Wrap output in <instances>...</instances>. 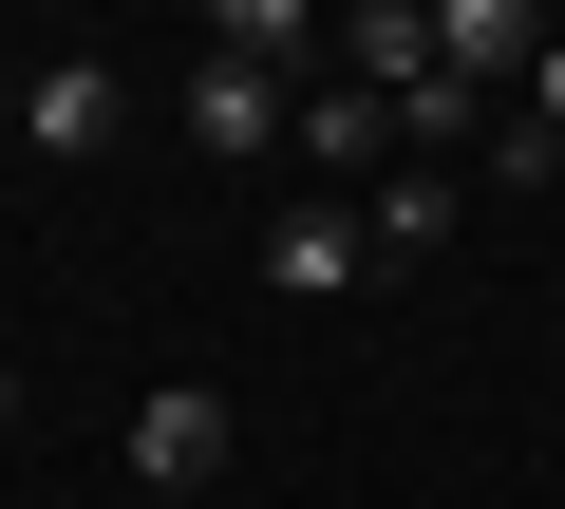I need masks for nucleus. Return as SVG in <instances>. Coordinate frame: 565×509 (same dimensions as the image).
Masks as SVG:
<instances>
[{
  "mask_svg": "<svg viewBox=\"0 0 565 509\" xmlns=\"http://www.w3.org/2000/svg\"><path fill=\"white\" fill-rule=\"evenodd\" d=\"M207 39H226V57H245V76H264V57H302V39H321V20H302V0H226V20H207Z\"/></svg>",
  "mask_w": 565,
  "mask_h": 509,
  "instance_id": "1a4fd4ad",
  "label": "nucleus"
},
{
  "mask_svg": "<svg viewBox=\"0 0 565 509\" xmlns=\"http://www.w3.org/2000/svg\"><path fill=\"white\" fill-rule=\"evenodd\" d=\"M20 132L39 151H114V57H39L20 76Z\"/></svg>",
  "mask_w": 565,
  "mask_h": 509,
  "instance_id": "39448f33",
  "label": "nucleus"
},
{
  "mask_svg": "<svg viewBox=\"0 0 565 509\" xmlns=\"http://www.w3.org/2000/svg\"><path fill=\"white\" fill-rule=\"evenodd\" d=\"M226 453H245V415H226L207 378H170V396H132V471H151V490H207Z\"/></svg>",
  "mask_w": 565,
  "mask_h": 509,
  "instance_id": "f257e3e1",
  "label": "nucleus"
},
{
  "mask_svg": "<svg viewBox=\"0 0 565 509\" xmlns=\"http://www.w3.org/2000/svg\"><path fill=\"white\" fill-rule=\"evenodd\" d=\"M340 57H359V95H415V76H434V0H377V20H340Z\"/></svg>",
  "mask_w": 565,
  "mask_h": 509,
  "instance_id": "0eeeda50",
  "label": "nucleus"
},
{
  "mask_svg": "<svg viewBox=\"0 0 565 509\" xmlns=\"http://www.w3.org/2000/svg\"><path fill=\"white\" fill-rule=\"evenodd\" d=\"M546 39H565V20H527V0H434V76H452V95H471V76H527Z\"/></svg>",
  "mask_w": 565,
  "mask_h": 509,
  "instance_id": "f03ea898",
  "label": "nucleus"
},
{
  "mask_svg": "<svg viewBox=\"0 0 565 509\" xmlns=\"http://www.w3.org/2000/svg\"><path fill=\"white\" fill-rule=\"evenodd\" d=\"M452 226H471V189H452V170H377V189H359V245H377V265H434Z\"/></svg>",
  "mask_w": 565,
  "mask_h": 509,
  "instance_id": "7ed1b4c3",
  "label": "nucleus"
},
{
  "mask_svg": "<svg viewBox=\"0 0 565 509\" xmlns=\"http://www.w3.org/2000/svg\"><path fill=\"white\" fill-rule=\"evenodd\" d=\"M527 132H546V151H565V39H546V57H527Z\"/></svg>",
  "mask_w": 565,
  "mask_h": 509,
  "instance_id": "9d476101",
  "label": "nucleus"
},
{
  "mask_svg": "<svg viewBox=\"0 0 565 509\" xmlns=\"http://www.w3.org/2000/svg\"><path fill=\"white\" fill-rule=\"evenodd\" d=\"M359 265H377V245H359V208H282V226H264V284H282V303H340Z\"/></svg>",
  "mask_w": 565,
  "mask_h": 509,
  "instance_id": "20e7f679",
  "label": "nucleus"
},
{
  "mask_svg": "<svg viewBox=\"0 0 565 509\" xmlns=\"http://www.w3.org/2000/svg\"><path fill=\"white\" fill-rule=\"evenodd\" d=\"M264 132H282V95L245 57H189V151H264Z\"/></svg>",
  "mask_w": 565,
  "mask_h": 509,
  "instance_id": "423d86ee",
  "label": "nucleus"
},
{
  "mask_svg": "<svg viewBox=\"0 0 565 509\" xmlns=\"http://www.w3.org/2000/svg\"><path fill=\"white\" fill-rule=\"evenodd\" d=\"M302 151L377 189V151H396V95H359V76H340V95H302Z\"/></svg>",
  "mask_w": 565,
  "mask_h": 509,
  "instance_id": "6e6552de",
  "label": "nucleus"
},
{
  "mask_svg": "<svg viewBox=\"0 0 565 509\" xmlns=\"http://www.w3.org/2000/svg\"><path fill=\"white\" fill-rule=\"evenodd\" d=\"M0 434H20V359H0Z\"/></svg>",
  "mask_w": 565,
  "mask_h": 509,
  "instance_id": "9b49d317",
  "label": "nucleus"
}]
</instances>
